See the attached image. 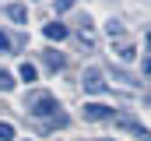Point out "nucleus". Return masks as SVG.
I'll use <instances>...</instances> for the list:
<instances>
[{
    "instance_id": "nucleus-1",
    "label": "nucleus",
    "mask_w": 151,
    "mask_h": 141,
    "mask_svg": "<svg viewBox=\"0 0 151 141\" xmlns=\"http://www.w3.org/2000/svg\"><path fill=\"white\" fill-rule=\"evenodd\" d=\"M25 109L32 113V116H60L56 109H60V102H56V95H49V92H32L28 99H25Z\"/></svg>"
},
{
    "instance_id": "nucleus-2",
    "label": "nucleus",
    "mask_w": 151,
    "mask_h": 141,
    "mask_svg": "<svg viewBox=\"0 0 151 141\" xmlns=\"http://www.w3.org/2000/svg\"><path fill=\"white\" fill-rule=\"evenodd\" d=\"M81 85H84V92H91V95H102V92H109L102 67H88L84 74H81Z\"/></svg>"
},
{
    "instance_id": "nucleus-3",
    "label": "nucleus",
    "mask_w": 151,
    "mask_h": 141,
    "mask_svg": "<svg viewBox=\"0 0 151 141\" xmlns=\"http://www.w3.org/2000/svg\"><path fill=\"white\" fill-rule=\"evenodd\" d=\"M113 124L119 127V131H130L134 138H141V141H151V131H148V127H141V124H137L134 116H127V113H116Z\"/></svg>"
},
{
    "instance_id": "nucleus-4",
    "label": "nucleus",
    "mask_w": 151,
    "mask_h": 141,
    "mask_svg": "<svg viewBox=\"0 0 151 141\" xmlns=\"http://www.w3.org/2000/svg\"><path fill=\"white\" fill-rule=\"evenodd\" d=\"M84 120H113V109L102 102H88L84 106Z\"/></svg>"
},
{
    "instance_id": "nucleus-5",
    "label": "nucleus",
    "mask_w": 151,
    "mask_h": 141,
    "mask_svg": "<svg viewBox=\"0 0 151 141\" xmlns=\"http://www.w3.org/2000/svg\"><path fill=\"white\" fill-rule=\"evenodd\" d=\"M42 60H46V67H49V70H63V67H67V57H63V53H56V49H46V53H42Z\"/></svg>"
},
{
    "instance_id": "nucleus-6",
    "label": "nucleus",
    "mask_w": 151,
    "mask_h": 141,
    "mask_svg": "<svg viewBox=\"0 0 151 141\" xmlns=\"http://www.w3.org/2000/svg\"><path fill=\"white\" fill-rule=\"evenodd\" d=\"M42 32H46V39H53V42H60V39H67V25H60V21H53V25H46Z\"/></svg>"
},
{
    "instance_id": "nucleus-7",
    "label": "nucleus",
    "mask_w": 151,
    "mask_h": 141,
    "mask_svg": "<svg viewBox=\"0 0 151 141\" xmlns=\"http://www.w3.org/2000/svg\"><path fill=\"white\" fill-rule=\"evenodd\" d=\"M18 74H21V81H35V78H39V70H35V64H28V60H25V64L18 67Z\"/></svg>"
},
{
    "instance_id": "nucleus-8",
    "label": "nucleus",
    "mask_w": 151,
    "mask_h": 141,
    "mask_svg": "<svg viewBox=\"0 0 151 141\" xmlns=\"http://www.w3.org/2000/svg\"><path fill=\"white\" fill-rule=\"evenodd\" d=\"M7 14H11L14 21H28V11H25L21 4H11V7H7Z\"/></svg>"
},
{
    "instance_id": "nucleus-9",
    "label": "nucleus",
    "mask_w": 151,
    "mask_h": 141,
    "mask_svg": "<svg viewBox=\"0 0 151 141\" xmlns=\"http://www.w3.org/2000/svg\"><path fill=\"white\" fill-rule=\"evenodd\" d=\"M0 88H4V92H11V88H14V78H11L7 70H0Z\"/></svg>"
},
{
    "instance_id": "nucleus-10",
    "label": "nucleus",
    "mask_w": 151,
    "mask_h": 141,
    "mask_svg": "<svg viewBox=\"0 0 151 141\" xmlns=\"http://www.w3.org/2000/svg\"><path fill=\"white\" fill-rule=\"evenodd\" d=\"M119 60H134V46H130V42L119 46Z\"/></svg>"
},
{
    "instance_id": "nucleus-11",
    "label": "nucleus",
    "mask_w": 151,
    "mask_h": 141,
    "mask_svg": "<svg viewBox=\"0 0 151 141\" xmlns=\"http://www.w3.org/2000/svg\"><path fill=\"white\" fill-rule=\"evenodd\" d=\"M14 138V127L11 124H0V141H11Z\"/></svg>"
},
{
    "instance_id": "nucleus-12",
    "label": "nucleus",
    "mask_w": 151,
    "mask_h": 141,
    "mask_svg": "<svg viewBox=\"0 0 151 141\" xmlns=\"http://www.w3.org/2000/svg\"><path fill=\"white\" fill-rule=\"evenodd\" d=\"M106 32H109V35H123V25H119V21H109Z\"/></svg>"
},
{
    "instance_id": "nucleus-13",
    "label": "nucleus",
    "mask_w": 151,
    "mask_h": 141,
    "mask_svg": "<svg viewBox=\"0 0 151 141\" xmlns=\"http://www.w3.org/2000/svg\"><path fill=\"white\" fill-rule=\"evenodd\" d=\"M7 49H11V39H7V35L0 32V53H7Z\"/></svg>"
},
{
    "instance_id": "nucleus-14",
    "label": "nucleus",
    "mask_w": 151,
    "mask_h": 141,
    "mask_svg": "<svg viewBox=\"0 0 151 141\" xmlns=\"http://www.w3.org/2000/svg\"><path fill=\"white\" fill-rule=\"evenodd\" d=\"M70 4H74V0H56V14H60V11H67Z\"/></svg>"
},
{
    "instance_id": "nucleus-15",
    "label": "nucleus",
    "mask_w": 151,
    "mask_h": 141,
    "mask_svg": "<svg viewBox=\"0 0 151 141\" xmlns=\"http://www.w3.org/2000/svg\"><path fill=\"white\" fill-rule=\"evenodd\" d=\"M144 70L151 74V42H148V57H144Z\"/></svg>"
}]
</instances>
